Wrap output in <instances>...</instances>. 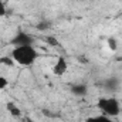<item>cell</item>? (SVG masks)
Segmentation results:
<instances>
[{
  "instance_id": "cell-6",
  "label": "cell",
  "mask_w": 122,
  "mask_h": 122,
  "mask_svg": "<svg viewBox=\"0 0 122 122\" xmlns=\"http://www.w3.org/2000/svg\"><path fill=\"white\" fill-rule=\"evenodd\" d=\"M85 122H115L114 118H109V117H105V115H97V117H90L87 118Z\"/></svg>"
},
{
  "instance_id": "cell-5",
  "label": "cell",
  "mask_w": 122,
  "mask_h": 122,
  "mask_svg": "<svg viewBox=\"0 0 122 122\" xmlns=\"http://www.w3.org/2000/svg\"><path fill=\"white\" fill-rule=\"evenodd\" d=\"M88 91V87L85 84H74L71 87V92L75 95V97H84Z\"/></svg>"
},
{
  "instance_id": "cell-10",
  "label": "cell",
  "mask_w": 122,
  "mask_h": 122,
  "mask_svg": "<svg viewBox=\"0 0 122 122\" xmlns=\"http://www.w3.org/2000/svg\"><path fill=\"white\" fill-rule=\"evenodd\" d=\"M108 44H109L111 50H115V48H117V43H115V40H114V38H109V40H108Z\"/></svg>"
},
{
  "instance_id": "cell-1",
  "label": "cell",
  "mask_w": 122,
  "mask_h": 122,
  "mask_svg": "<svg viewBox=\"0 0 122 122\" xmlns=\"http://www.w3.org/2000/svg\"><path fill=\"white\" fill-rule=\"evenodd\" d=\"M10 57L14 64H19L21 67H30L38 58V51L34 48V46H19L13 47Z\"/></svg>"
},
{
  "instance_id": "cell-9",
  "label": "cell",
  "mask_w": 122,
  "mask_h": 122,
  "mask_svg": "<svg viewBox=\"0 0 122 122\" xmlns=\"http://www.w3.org/2000/svg\"><path fill=\"white\" fill-rule=\"evenodd\" d=\"M6 13H7V10H6V6L0 1V17H4L6 16Z\"/></svg>"
},
{
  "instance_id": "cell-7",
  "label": "cell",
  "mask_w": 122,
  "mask_h": 122,
  "mask_svg": "<svg viewBox=\"0 0 122 122\" xmlns=\"http://www.w3.org/2000/svg\"><path fill=\"white\" fill-rule=\"evenodd\" d=\"M7 109L10 111V114H11L13 117H20V111H19V108L14 107L13 104H9V105H7Z\"/></svg>"
},
{
  "instance_id": "cell-4",
  "label": "cell",
  "mask_w": 122,
  "mask_h": 122,
  "mask_svg": "<svg viewBox=\"0 0 122 122\" xmlns=\"http://www.w3.org/2000/svg\"><path fill=\"white\" fill-rule=\"evenodd\" d=\"M51 71H53L54 75H57V77H62V75L68 71V62H67V60H65L64 57H58V58L56 60V62L53 64Z\"/></svg>"
},
{
  "instance_id": "cell-2",
  "label": "cell",
  "mask_w": 122,
  "mask_h": 122,
  "mask_svg": "<svg viewBox=\"0 0 122 122\" xmlns=\"http://www.w3.org/2000/svg\"><path fill=\"white\" fill-rule=\"evenodd\" d=\"M99 112L109 118H117L121 114V102L114 95H102L95 102Z\"/></svg>"
},
{
  "instance_id": "cell-11",
  "label": "cell",
  "mask_w": 122,
  "mask_h": 122,
  "mask_svg": "<svg viewBox=\"0 0 122 122\" xmlns=\"http://www.w3.org/2000/svg\"><path fill=\"white\" fill-rule=\"evenodd\" d=\"M47 41H48V44H53V46H57V44H58V43L54 40V37H48V40H47Z\"/></svg>"
},
{
  "instance_id": "cell-8",
  "label": "cell",
  "mask_w": 122,
  "mask_h": 122,
  "mask_svg": "<svg viewBox=\"0 0 122 122\" xmlns=\"http://www.w3.org/2000/svg\"><path fill=\"white\" fill-rule=\"evenodd\" d=\"M7 85H9V80H7L4 75L0 74V91L4 90V88H7Z\"/></svg>"
},
{
  "instance_id": "cell-3",
  "label": "cell",
  "mask_w": 122,
  "mask_h": 122,
  "mask_svg": "<svg viewBox=\"0 0 122 122\" xmlns=\"http://www.w3.org/2000/svg\"><path fill=\"white\" fill-rule=\"evenodd\" d=\"M10 43L13 44V47H19V46H33L34 44V38H33V36L29 34V33H26V31H23V30H19L13 36V38H11Z\"/></svg>"
}]
</instances>
